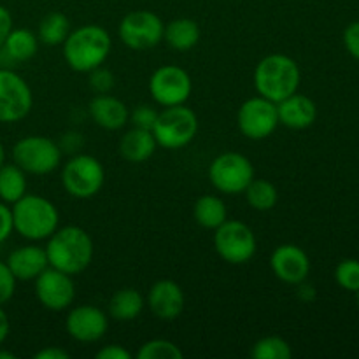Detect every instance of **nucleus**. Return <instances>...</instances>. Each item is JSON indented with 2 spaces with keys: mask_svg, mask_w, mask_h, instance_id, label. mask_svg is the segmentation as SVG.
<instances>
[{
  "mask_svg": "<svg viewBox=\"0 0 359 359\" xmlns=\"http://www.w3.org/2000/svg\"><path fill=\"white\" fill-rule=\"evenodd\" d=\"M44 249L49 266L69 276L84 272L93 262L95 255V245L90 233L76 224L56 228L55 233L48 238Z\"/></svg>",
  "mask_w": 359,
  "mask_h": 359,
  "instance_id": "obj_1",
  "label": "nucleus"
},
{
  "mask_svg": "<svg viewBox=\"0 0 359 359\" xmlns=\"http://www.w3.org/2000/svg\"><path fill=\"white\" fill-rule=\"evenodd\" d=\"M62 46L67 65L76 72L88 74L104 65L112 51V39L100 25H83L70 30Z\"/></svg>",
  "mask_w": 359,
  "mask_h": 359,
  "instance_id": "obj_2",
  "label": "nucleus"
},
{
  "mask_svg": "<svg viewBox=\"0 0 359 359\" xmlns=\"http://www.w3.org/2000/svg\"><path fill=\"white\" fill-rule=\"evenodd\" d=\"M302 72L291 56L273 53L259 60L255 69V90L259 97L279 104L300 88Z\"/></svg>",
  "mask_w": 359,
  "mask_h": 359,
  "instance_id": "obj_3",
  "label": "nucleus"
},
{
  "mask_svg": "<svg viewBox=\"0 0 359 359\" xmlns=\"http://www.w3.org/2000/svg\"><path fill=\"white\" fill-rule=\"evenodd\" d=\"M14 231L32 242L46 241L60 224V212L51 200L39 195H23L11 207Z\"/></svg>",
  "mask_w": 359,
  "mask_h": 359,
  "instance_id": "obj_4",
  "label": "nucleus"
},
{
  "mask_svg": "<svg viewBox=\"0 0 359 359\" xmlns=\"http://www.w3.org/2000/svg\"><path fill=\"white\" fill-rule=\"evenodd\" d=\"M151 132L158 146L163 149H182L191 144L198 133V116L184 104L163 107V111L158 112L156 123Z\"/></svg>",
  "mask_w": 359,
  "mask_h": 359,
  "instance_id": "obj_5",
  "label": "nucleus"
},
{
  "mask_svg": "<svg viewBox=\"0 0 359 359\" xmlns=\"http://www.w3.org/2000/svg\"><path fill=\"white\" fill-rule=\"evenodd\" d=\"M104 165L91 154H76L62 168V186L74 198H93L104 188Z\"/></svg>",
  "mask_w": 359,
  "mask_h": 359,
  "instance_id": "obj_6",
  "label": "nucleus"
},
{
  "mask_svg": "<svg viewBox=\"0 0 359 359\" xmlns=\"http://www.w3.org/2000/svg\"><path fill=\"white\" fill-rule=\"evenodd\" d=\"M13 161L32 175H48L62 163V147L49 137L28 135L13 146Z\"/></svg>",
  "mask_w": 359,
  "mask_h": 359,
  "instance_id": "obj_7",
  "label": "nucleus"
},
{
  "mask_svg": "<svg viewBox=\"0 0 359 359\" xmlns=\"http://www.w3.org/2000/svg\"><path fill=\"white\" fill-rule=\"evenodd\" d=\"M212 242L217 256L230 265H245L255 258L258 249L255 231L238 219H226L217 226Z\"/></svg>",
  "mask_w": 359,
  "mask_h": 359,
  "instance_id": "obj_8",
  "label": "nucleus"
},
{
  "mask_svg": "<svg viewBox=\"0 0 359 359\" xmlns=\"http://www.w3.org/2000/svg\"><path fill=\"white\" fill-rule=\"evenodd\" d=\"M255 179V167L242 153H221L209 165V181L223 195H241Z\"/></svg>",
  "mask_w": 359,
  "mask_h": 359,
  "instance_id": "obj_9",
  "label": "nucleus"
},
{
  "mask_svg": "<svg viewBox=\"0 0 359 359\" xmlns=\"http://www.w3.org/2000/svg\"><path fill=\"white\" fill-rule=\"evenodd\" d=\"M165 23L158 14L139 9L126 14L118 25V37L132 51H149L163 41Z\"/></svg>",
  "mask_w": 359,
  "mask_h": 359,
  "instance_id": "obj_10",
  "label": "nucleus"
},
{
  "mask_svg": "<svg viewBox=\"0 0 359 359\" xmlns=\"http://www.w3.org/2000/svg\"><path fill=\"white\" fill-rule=\"evenodd\" d=\"M193 81L189 74L179 65H161L151 74L149 93L161 107L182 105L189 100Z\"/></svg>",
  "mask_w": 359,
  "mask_h": 359,
  "instance_id": "obj_11",
  "label": "nucleus"
},
{
  "mask_svg": "<svg viewBox=\"0 0 359 359\" xmlns=\"http://www.w3.org/2000/svg\"><path fill=\"white\" fill-rule=\"evenodd\" d=\"M237 125L242 135L251 140L269 139L279 126L277 104L263 97H251L238 107Z\"/></svg>",
  "mask_w": 359,
  "mask_h": 359,
  "instance_id": "obj_12",
  "label": "nucleus"
},
{
  "mask_svg": "<svg viewBox=\"0 0 359 359\" xmlns=\"http://www.w3.org/2000/svg\"><path fill=\"white\" fill-rule=\"evenodd\" d=\"M34 95L27 81L11 69H0V123H18L27 118Z\"/></svg>",
  "mask_w": 359,
  "mask_h": 359,
  "instance_id": "obj_13",
  "label": "nucleus"
},
{
  "mask_svg": "<svg viewBox=\"0 0 359 359\" xmlns=\"http://www.w3.org/2000/svg\"><path fill=\"white\" fill-rule=\"evenodd\" d=\"M35 283V297L39 304L53 312H62L69 309L76 300V284L72 276L48 266Z\"/></svg>",
  "mask_w": 359,
  "mask_h": 359,
  "instance_id": "obj_14",
  "label": "nucleus"
},
{
  "mask_svg": "<svg viewBox=\"0 0 359 359\" xmlns=\"http://www.w3.org/2000/svg\"><path fill=\"white\" fill-rule=\"evenodd\" d=\"M65 330L70 339L81 344L98 342L109 330V318L95 305H77L67 314Z\"/></svg>",
  "mask_w": 359,
  "mask_h": 359,
  "instance_id": "obj_15",
  "label": "nucleus"
},
{
  "mask_svg": "<svg viewBox=\"0 0 359 359\" xmlns=\"http://www.w3.org/2000/svg\"><path fill=\"white\" fill-rule=\"evenodd\" d=\"M270 269L284 284L297 286L311 273V258L297 244H280L270 255Z\"/></svg>",
  "mask_w": 359,
  "mask_h": 359,
  "instance_id": "obj_16",
  "label": "nucleus"
},
{
  "mask_svg": "<svg viewBox=\"0 0 359 359\" xmlns=\"http://www.w3.org/2000/svg\"><path fill=\"white\" fill-rule=\"evenodd\" d=\"M184 291L175 280H156L147 291L146 305L160 321H175L184 311Z\"/></svg>",
  "mask_w": 359,
  "mask_h": 359,
  "instance_id": "obj_17",
  "label": "nucleus"
},
{
  "mask_svg": "<svg viewBox=\"0 0 359 359\" xmlns=\"http://www.w3.org/2000/svg\"><path fill=\"white\" fill-rule=\"evenodd\" d=\"M88 112L95 125L109 132H118L128 125L130 119V111L125 102L111 93L95 95L88 104Z\"/></svg>",
  "mask_w": 359,
  "mask_h": 359,
  "instance_id": "obj_18",
  "label": "nucleus"
},
{
  "mask_svg": "<svg viewBox=\"0 0 359 359\" xmlns=\"http://www.w3.org/2000/svg\"><path fill=\"white\" fill-rule=\"evenodd\" d=\"M279 125L291 130H305L318 119V105L307 95L293 93L277 104Z\"/></svg>",
  "mask_w": 359,
  "mask_h": 359,
  "instance_id": "obj_19",
  "label": "nucleus"
},
{
  "mask_svg": "<svg viewBox=\"0 0 359 359\" xmlns=\"http://www.w3.org/2000/svg\"><path fill=\"white\" fill-rule=\"evenodd\" d=\"M6 263L16 280H35L49 266L46 249L35 244L14 249Z\"/></svg>",
  "mask_w": 359,
  "mask_h": 359,
  "instance_id": "obj_20",
  "label": "nucleus"
},
{
  "mask_svg": "<svg viewBox=\"0 0 359 359\" xmlns=\"http://www.w3.org/2000/svg\"><path fill=\"white\" fill-rule=\"evenodd\" d=\"M158 142L151 130L132 126L119 139V154L128 163H144L156 153Z\"/></svg>",
  "mask_w": 359,
  "mask_h": 359,
  "instance_id": "obj_21",
  "label": "nucleus"
},
{
  "mask_svg": "<svg viewBox=\"0 0 359 359\" xmlns=\"http://www.w3.org/2000/svg\"><path fill=\"white\" fill-rule=\"evenodd\" d=\"M200 35H202V32H200L198 23L195 20L177 18V20H172L170 23L165 25L163 41L174 51L186 53L198 44Z\"/></svg>",
  "mask_w": 359,
  "mask_h": 359,
  "instance_id": "obj_22",
  "label": "nucleus"
},
{
  "mask_svg": "<svg viewBox=\"0 0 359 359\" xmlns=\"http://www.w3.org/2000/svg\"><path fill=\"white\" fill-rule=\"evenodd\" d=\"M146 307V298L133 287L118 290L109 300V316L114 321L130 323L135 321Z\"/></svg>",
  "mask_w": 359,
  "mask_h": 359,
  "instance_id": "obj_23",
  "label": "nucleus"
},
{
  "mask_svg": "<svg viewBox=\"0 0 359 359\" xmlns=\"http://www.w3.org/2000/svg\"><path fill=\"white\" fill-rule=\"evenodd\" d=\"M195 221L205 230H216L228 219V209L217 195H202L193 205Z\"/></svg>",
  "mask_w": 359,
  "mask_h": 359,
  "instance_id": "obj_24",
  "label": "nucleus"
},
{
  "mask_svg": "<svg viewBox=\"0 0 359 359\" xmlns=\"http://www.w3.org/2000/svg\"><path fill=\"white\" fill-rule=\"evenodd\" d=\"M2 48L13 62H28L37 55L39 37L28 28H13Z\"/></svg>",
  "mask_w": 359,
  "mask_h": 359,
  "instance_id": "obj_25",
  "label": "nucleus"
},
{
  "mask_svg": "<svg viewBox=\"0 0 359 359\" xmlns=\"http://www.w3.org/2000/svg\"><path fill=\"white\" fill-rule=\"evenodd\" d=\"M27 195V172L16 163H4L0 167V200L13 205L14 202Z\"/></svg>",
  "mask_w": 359,
  "mask_h": 359,
  "instance_id": "obj_26",
  "label": "nucleus"
},
{
  "mask_svg": "<svg viewBox=\"0 0 359 359\" xmlns=\"http://www.w3.org/2000/svg\"><path fill=\"white\" fill-rule=\"evenodd\" d=\"M245 200H248L249 207L258 212H266L272 210L279 202V191L273 182L266 181V179H252L251 184L245 188L244 191Z\"/></svg>",
  "mask_w": 359,
  "mask_h": 359,
  "instance_id": "obj_27",
  "label": "nucleus"
},
{
  "mask_svg": "<svg viewBox=\"0 0 359 359\" xmlns=\"http://www.w3.org/2000/svg\"><path fill=\"white\" fill-rule=\"evenodd\" d=\"M70 34V21L60 11H53L48 13L39 23L37 37L39 41L44 42L48 46H58L63 44L67 35Z\"/></svg>",
  "mask_w": 359,
  "mask_h": 359,
  "instance_id": "obj_28",
  "label": "nucleus"
},
{
  "mask_svg": "<svg viewBox=\"0 0 359 359\" xmlns=\"http://www.w3.org/2000/svg\"><path fill=\"white\" fill-rule=\"evenodd\" d=\"M293 356V349L283 337L270 335L263 337L252 346L251 358L255 359H290Z\"/></svg>",
  "mask_w": 359,
  "mask_h": 359,
  "instance_id": "obj_29",
  "label": "nucleus"
},
{
  "mask_svg": "<svg viewBox=\"0 0 359 359\" xmlns=\"http://www.w3.org/2000/svg\"><path fill=\"white\" fill-rule=\"evenodd\" d=\"M182 351L177 344L165 339H153L149 342L142 344L137 351L139 359H182Z\"/></svg>",
  "mask_w": 359,
  "mask_h": 359,
  "instance_id": "obj_30",
  "label": "nucleus"
},
{
  "mask_svg": "<svg viewBox=\"0 0 359 359\" xmlns=\"http://www.w3.org/2000/svg\"><path fill=\"white\" fill-rule=\"evenodd\" d=\"M335 280L342 290L359 293V259H342L335 269Z\"/></svg>",
  "mask_w": 359,
  "mask_h": 359,
  "instance_id": "obj_31",
  "label": "nucleus"
},
{
  "mask_svg": "<svg viewBox=\"0 0 359 359\" xmlns=\"http://www.w3.org/2000/svg\"><path fill=\"white\" fill-rule=\"evenodd\" d=\"M88 84H90L91 91L97 95L100 93H111L114 90V74L109 69H104V67H97L95 70L88 72Z\"/></svg>",
  "mask_w": 359,
  "mask_h": 359,
  "instance_id": "obj_32",
  "label": "nucleus"
},
{
  "mask_svg": "<svg viewBox=\"0 0 359 359\" xmlns=\"http://www.w3.org/2000/svg\"><path fill=\"white\" fill-rule=\"evenodd\" d=\"M158 111L154 107L147 104L137 105L133 111H130V119L128 123H132V126L142 130H153L154 123H156Z\"/></svg>",
  "mask_w": 359,
  "mask_h": 359,
  "instance_id": "obj_33",
  "label": "nucleus"
},
{
  "mask_svg": "<svg viewBox=\"0 0 359 359\" xmlns=\"http://www.w3.org/2000/svg\"><path fill=\"white\" fill-rule=\"evenodd\" d=\"M16 277L13 276L6 262H0V305H6L16 291Z\"/></svg>",
  "mask_w": 359,
  "mask_h": 359,
  "instance_id": "obj_34",
  "label": "nucleus"
},
{
  "mask_svg": "<svg viewBox=\"0 0 359 359\" xmlns=\"http://www.w3.org/2000/svg\"><path fill=\"white\" fill-rule=\"evenodd\" d=\"M344 46L347 53L359 62V21H353L344 30Z\"/></svg>",
  "mask_w": 359,
  "mask_h": 359,
  "instance_id": "obj_35",
  "label": "nucleus"
},
{
  "mask_svg": "<svg viewBox=\"0 0 359 359\" xmlns=\"http://www.w3.org/2000/svg\"><path fill=\"white\" fill-rule=\"evenodd\" d=\"M14 231L13 226V214H11V207L0 200V244L6 242Z\"/></svg>",
  "mask_w": 359,
  "mask_h": 359,
  "instance_id": "obj_36",
  "label": "nucleus"
},
{
  "mask_svg": "<svg viewBox=\"0 0 359 359\" xmlns=\"http://www.w3.org/2000/svg\"><path fill=\"white\" fill-rule=\"evenodd\" d=\"M95 356L97 359H132V353L119 344H111V346L102 347Z\"/></svg>",
  "mask_w": 359,
  "mask_h": 359,
  "instance_id": "obj_37",
  "label": "nucleus"
},
{
  "mask_svg": "<svg viewBox=\"0 0 359 359\" xmlns=\"http://www.w3.org/2000/svg\"><path fill=\"white\" fill-rule=\"evenodd\" d=\"M11 30H13V16H11L7 7L0 6V48H2L4 42H6Z\"/></svg>",
  "mask_w": 359,
  "mask_h": 359,
  "instance_id": "obj_38",
  "label": "nucleus"
},
{
  "mask_svg": "<svg viewBox=\"0 0 359 359\" xmlns=\"http://www.w3.org/2000/svg\"><path fill=\"white\" fill-rule=\"evenodd\" d=\"M35 359H69L70 354L62 347H44L34 354Z\"/></svg>",
  "mask_w": 359,
  "mask_h": 359,
  "instance_id": "obj_39",
  "label": "nucleus"
},
{
  "mask_svg": "<svg viewBox=\"0 0 359 359\" xmlns=\"http://www.w3.org/2000/svg\"><path fill=\"white\" fill-rule=\"evenodd\" d=\"M297 294L298 298H300L302 302H305V304H309V302H314L316 297H318V293H316V287L312 286V284H309L307 280H304V283L297 284Z\"/></svg>",
  "mask_w": 359,
  "mask_h": 359,
  "instance_id": "obj_40",
  "label": "nucleus"
},
{
  "mask_svg": "<svg viewBox=\"0 0 359 359\" xmlns=\"http://www.w3.org/2000/svg\"><path fill=\"white\" fill-rule=\"evenodd\" d=\"M9 333H11L9 318H7L6 311H4L2 305H0V347H2V344L7 340Z\"/></svg>",
  "mask_w": 359,
  "mask_h": 359,
  "instance_id": "obj_41",
  "label": "nucleus"
},
{
  "mask_svg": "<svg viewBox=\"0 0 359 359\" xmlns=\"http://www.w3.org/2000/svg\"><path fill=\"white\" fill-rule=\"evenodd\" d=\"M16 356H14L13 353H9V351H2L0 349V359H14Z\"/></svg>",
  "mask_w": 359,
  "mask_h": 359,
  "instance_id": "obj_42",
  "label": "nucleus"
},
{
  "mask_svg": "<svg viewBox=\"0 0 359 359\" xmlns=\"http://www.w3.org/2000/svg\"><path fill=\"white\" fill-rule=\"evenodd\" d=\"M6 163V149H4V144L0 142V167Z\"/></svg>",
  "mask_w": 359,
  "mask_h": 359,
  "instance_id": "obj_43",
  "label": "nucleus"
},
{
  "mask_svg": "<svg viewBox=\"0 0 359 359\" xmlns=\"http://www.w3.org/2000/svg\"><path fill=\"white\" fill-rule=\"evenodd\" d=\"M358 311H359V293H358Z\"/></svg>",
  "mask_w": 359,
  "mask_h": 359,
  "instance_id": "obj_44",
  "label": "nucleus"
}]
</instances>
